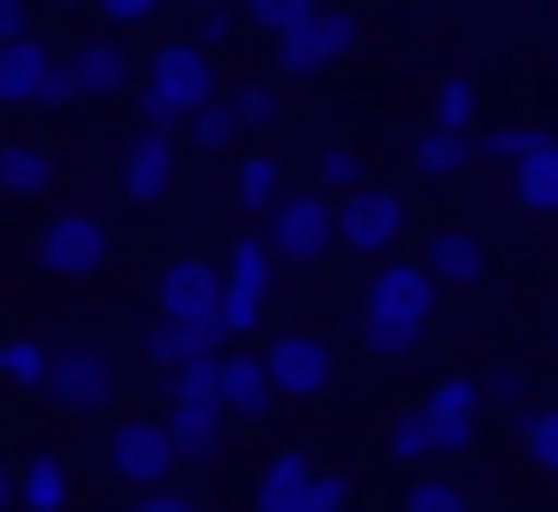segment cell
<instances>
[{"instance_id":"cell-31","label":"cell","mask_w":558,"mask_h":512,"mask_svg":"<svg viewBox=\"0 0 558 512\" xmlns=\"http://www.w3.org/2000/svg\"><path fill=\"white\" fill-rule=\"evenodd\" d=\"M299 512H352V474L314 466V481H306V504H299Z\"/></svg>"},{"instance_id":"cell-5","label":"cell","mask_w":558,"mask_h":512,"mask_svg":"<svg viewBox=\"0 0 558 512\" xmlns=\"http://www.w3.org/2000/svg\"><path fill=\"white\" fill-rule=\"evenodd\" d=\"M413 413H421V428H428V459H459V451L482 436V390H474V375L428 382Z\"/></svg>"},{"instance_id":"cell-7","label":"cell","mask_w":558,"mask_h":512,"mask_svg":"<svg viewBox=\"0 0 558 512\" xmlns=\"http://www.w3.org/2000/svg\"><path fill=\"white\" fill-rule=\"evenodd\" d=\"M39 398H54L62 413H100L116 398V367L100 344H62L47 352V375H39Z\"/></svg>"},{"instance_id":"cell-6","label":"cell","mask_w":558,"mask_h":512,"mask_svg":"<svg viewBox=\"0 0 558 512\" xmlns=\"http://www.w3.org/2000/svg\"><path fill=\"white\" fill-rule=\"evenodd\" d=\"M260 367H268V390H276V398H322V390L337 382V352H329V337H314V329L268 337Z\"/></svg>"},{"instance_id":"cell-21","label":"cell","mask_w":558,"mask_h":512,"mask_svg":"<svg viewBox=\"0 0 558 512\" xmlns=\"http://www.w3.org/2000/svg\"><path fill=\"white\" fill-rule=\"evenodd\" d=\"M70 77H77V100H100V93H123V47H116V39H93V47H77V62H70Z\"/></svg>"},{"instance_id":"cell-35","label":"cell","mask_w":558,"mask_h":512,"mask_svg":"<svg viewBox=\"0 0 558 512\" xmlns=\"http://www.w3.org/2000/svg\"><path fill=\"white\" fill-rule=\"evenodd\" d=\"M77 100V77H70V62H54L47 54V70H39V93H32V108H70Z\"/></svg>"},{"instance_id":"cell-18","label":"cell","mask_w":558,"mask_h":512,"mask_svg":"<svg viewBox=\"0 0 558 512\" xmlns=\"http://www.w3.org/2000/svg\"><path fill=\"white\" fill-rule=\"evenodd\" d=\"M306 481H314V459L306 451H276L268 474H260V489H253V512H299Z\"/></svg>"},{"instance_id":"cell-39","label":"cell","mask_w":558,"mask_h":512,"mask_svg":"<svg viewBox=\"0 0 558 512\" xmlns=\"http://www.w3.org/2000/svg\"><path fill=\"white\" fill-rule=\"evenodd\" d=\"M184 352H192V344H184V337H177V329H169V321H161V329H154V337H146V359H154V367H161V375H177V367H184Z\"/></svg>"},{"instance_id":"cell-8","label":"cell","mask_w":558,"mask_h":512,"mask_svg":"<svg viewBox=\"0 0 558 512\" xmlns=\"http://www.w3.org/2000/svg\"><path fill=\"white\" fill-rule=\"evenodd\" d=\"M337 245V215L322 192H276L268 207V253L276 260H322Z\"/></svg>"},{"instance_id":"cell-16","label":"cell","mask_w":558,"mask_h":512,"mask_svg":"<svg viewBox=\"0 0 558 512\" xmlns=\"http://www.w3.org/2000/svg\"><path fill=\"white\" fill-rule=\"evenodd\" d=\"M169 184H177V138L169 131H138L123 146V192L131 199H169Z\"/></svg>"},{"instance_id":"cell-40","label":"cell","mask_w":558,"mask_h":512,"mask_svg":"<svg viewBox=\"0 0 558 512\" xmlns=\"http://www.w3.org/2000/svg\"><path fill=\"white\" fill-rule=\"evenodd\" d=\"M131 512H199V497H192V489L154 481V489H138V504H131Z\"/></svg>"},{"instance_id":"cell-23","label":"cell","mask_w":558,"mask_h":512,"mask_svg":"<svg viewBox=\"0 0 558 512\" xmlns=\"http://www.w3.org/2000/svg\"><path fill=\"white\" fill-rule=\"evenodd\" d=\"M16 489H24V512H62V504H70V474H62L54 451H32Z\"/></svg>"},{"instance_id":"cell-9","label":"cell","mask_w":558,"mask_h":512,"mask_svg":"<svg viewBox=\"0 0 558 512\" xmlns=\"http://www.w3.org/2000/svg\"><path fill=\"white\" fill-rule=\"evenodd\" d=\"M329 215H337V245H352V253H390L398 245V230H405V199L398 192H383V184H352L344 199H329Z\"/></svg>"},{"instance_id":"cell-28","label":"cell","mask_w":558,"mask_h":512,"mask_svg":"<svg viewBox=\"0 0 558 512\" xmlns=\"http://www.w3.org/2000/svg\"><path fill=\"white\" fill-rule=\"evenodd\" d=\"M0 375H9V390H39L47 344H32V337H0Z\"/></svg>"},{"instance_id":"cell-2","label":"cell","mask_w":558,"mask_h":512,"mask_svg":"<svg viewBox=\"0 0 558 512\" xmlns=\"http://www.w3.org/2000/svg\"><path fill=\"white\" fill-rule=\"evenodd\" d=\"M215 93L222 85H215L207 47L199 39H161L154 62H146V85H138V115H146V131H184V115Z\"/></svg>"},{"instance_id":"cell-13","label":"cell","mask_w":558,"mask_h":512,"mask_svg":"<svg viewBox=\"0 0 558 512\" xmlns=\"http://www.w3.org/2000/svg\"><path fill=\"white\" fill-rule=\"evenodd\" d=\"M222 398H192V390H169V443H177V459H215L222 451Z\"/></svg>"},{"instance_id":"cell-11","label":"cell","mask_w":558,"mask_h":512,"mask_svg":"<svg viewBox=\"0 0 558 512\" xmlns=\"http://www.w3.org/2000/svg\"><path fill=\"white\" fill-rule=\"evenodd\" d=\"M39 268H47V276H70V283L100 276V268H108V230H100V215H47V230H39Z\"/></svg>"},{"instance_id":"cell-25","label":"cell","mask_w":558,"mask_h":512,"mask_svg":"<svg viewBox=\"0 0 558 512\" xmlns=\"http://www.w3.org/2000/svg\"><path fill=\"white\" fill-rule=\"evenodd\" d=\"M474 115H482V93H474L466 77H444V85H436V115H428V123H436V131H466V138H474Z\"/></svg>"},{"instance_id":"cell-44","label":"cell","mask_w":558,"mask_h":512,"mask_svg":"<svg viewBox=\"0 0 558 512\" xmlns=\"http://www.w3.org/2000/svg\"><path fill=\"white\" fill-rule=\"evenodd\" d=\"M184 9H192V16H199V9H222V0H184Z\"/></svg>"},{"instance_id":"cell-37","label":"cell","mask_w":558,"mask_h":512,"mask_svg":"<svg viewBox=\"0 0 558 512\" xmlns=\"http://www.w3.org/2000/svg\"><path fill=\"white\" fill-rule=\"evenodd\" d=\"M93 9H100L116 32H138V24H154V16H161V0H93Z\"/></svg>"},{"instance_id":"cell-33","label":"cell","mask_w":558,"mask_h":512,"mask_svg":"<svg viewBox=\"0 0 558 512\" xmlns=\"http://www.w3.org/2000/svg\"><path fill=\"white\" fill-rule=\"evenodd\" d=\"M405 512H466V489H459V481H436V474H421V481L405 489Z\"/></svg>"},{"instance_id":"cell-38","label":"cell","mask_w":558,"mask_h":512,"mask_svg":"<svg viewBox=\"0 0 558 512\" xmlns=\"http://www.w3.org/2000/svg\"><path fill=\"white\" fill-rule=\"evenodd\" d=\"M474 390H482V405H512V398H520V367L497 359L489 375H474Z\"/></svg>"},{"instance_id":"cell-22","label":"cell","mask_w":558,"mask_h":512,"mask_svg":"<svg viewBox=\"0 0 558 512\" xmlns=\"http://www.w3.org/2000/svg\"><path fill=\"white\" fill-rule=\"evenodd\" d=\"M466 161H474V138H466V131H436V123H428V131L413 138V169H421V176H459Z\"/></svg>"},{"instance_id":"cell-14","label":"cell","mask_w":558,"mask_h":512,"mask_svg":"<svg viewBox=\"0 0 558 512\" xmlns=\"http://www.w3.org/2000/svg\"><path fill=\"white\" fill-rule=\"evenodd\" d=\"M215 398H222V413H238V420H268V405H276L268 367H260L253 352H215Z\"/></svg>"},{"instance_id":"cell-17","label":"cell","mask_w":558,"mask_h":512,"mask_svg":"<svg viewBox=\"0 0 558 512\" xmlns=\"http://www.w3.org/2000/svg\"><path fill=\"white\" fill-rule=\"evenodd\" d=\"M421 268H428L436 283H482V276H489V253H482L474 230H436L428 253H421Z\"/></svg>"},{"instance_id":"cell-4","label":"cell","mask_w":558,"mask_h":512,"mask_svg":"<svg viewBox=\"0 0 558 512\" xmlns=\"http://www.w3.org/2000/svg\"><path fill=\"white\" fill-rule=\"evenodd\" d=\"M352 47H360V16L322 0V9H306L291 32H276V70H283V77H322V70H337Z\"/></svg>"},{"instance_id":"cell-10","label":"cell","mask_w":558,"mask_h":512,"mask_svg":"<svg viewBox=\"0 0 558 512\" xmlns=\"http://www.w3.org/2000/svg\"><path fill=\"white\" fill-rule=\"evenodd\" d=\"M268 283H276V253L260 237H238L230 245V268H222V337H253L260 329Z\"/></svg>"},{"instance_id":"cell-42","label":"cell","mask_w":558,"mask_h":512,"mask_svg":"<svg viewBox=\"0 0 558 512\" xmlns=\"http://www.w3.org/2000/svg\"><path fill=\"white\" fill-rule=\"evenodd\" d=\"M32 32V0H0V39H24Z\"/></svg>"},{"instance_id":"cell-36","label":"cell","mask_w":558,"mask_h":512,"mask_svg":"<svg viewBox=\"0 0 558 512\" xmlns=\"http://www.w3.org/2000/svg\"><path fill=\"white\" fill-rule=\"evenodd\" d=\"M390 459H428V428H421V413H413V405L390 420Z\"/></svg>"},{"instance_id":"cell-26","label":"cell","mask_w":558,"mask_h":512,"mask_svg":"<svg viewBox=\"0 0 558 512\" xmlns=\"http://www.w3.org/2000/svg\"><path fill=\"white\" fill-rule=\"evenodd\" d=\"M276 192H283L276 154H245V161H238V199H245L253 215H268V207H276Z\"/></svg>"},{"instance_id":"cell-19","label":"cell","mask_w":558,"mask_h":512,"mask_svg":"<svg viewBox=\"0 0 558 512\" xmlns=\"http://www.w3.org/2000/svg\"><path fill=\"white\" fill-rule=\"evenodd\" d=\"M39 70H47V47H39L32 32H24V39H0V108H32Z\"/></svg>"},{"instance_id":"cell-12","label":"cell","mask_w":558,"mask_h":512,"mask_svg":"<svg viewBox=\"0 0 558 512\" xmlns=\"http://www.w3.org/2000/svg\"><path fill=\"white\" fill-rule=\"evenodd\" d=\"M108 466H116L123 481H138V489H154V481H169L184 459H177V443H169L161 420H116V428H108Z\"/></svg>"},{"instance_id":"cell-32","label":"cell","mask_w":558,"mask_h":512,"mask_svg":"<svg viewBox=\"0 0 558 512\" xmlns=\"http://www.w3.org/2000/svg\"><path fill=\"white\" fill-rule=\"evenodd\" d=\"M222 108H230L238 131H268V123H276V93H268V85H245V93H230Z\"/></svg>"},{"instance_id":"cell-3","label":"cell","mask_w":558,"mask_h":512,"mask_svg":"<svg viewBox=\"0 0 558 512\" xmlns=\"http://www.w3.org/2000/svg\"><path fill=\"white\" fill-rule=\"evenodd\" d=\"M161 321H169L192 352H215V344H222V268H207V260H169V268H161Z\"/></svg>"},{"instance_id":"cell-34","label":"cell","mask_w":558,"mask_h":512,"mask_svg":"<svg viewBox=\"0 0 558 512\" xmlns=\"http://www.w3.org/2000/svg\"><path fill=\"white\" fill-rule=\"evenodd\" d=\"M306 9H322V0H245V24L253 32H291Z\"/></svg>"},{"instance_id":"cell-30","label":"cell","mask_w":558,"mask_h":512,"mask_svg":"<svg viewBox=\"0 0 558 512\" xmlns=\"http://www.w3.org/2000/svg\"><path fill=\"white\" fill-rule=\"evenodd\" d=\"M535 138H543V123H497V131H482V138H474V154H489V161H505V169H512Z\"/></svg>"},{"instance_id":"cell-41","label":"cell","mask_w":558,"mask_h":512,"mask_svg":"<svg viewBox=\"0 0 558 512\" xmlns=\"http://www.w3.org/2000/svg\"><path fill=\"white\" fill-rule=\"evenodd\" d=\"M222 39H238V9L222 0V9H199V47H222Z\"/></svg>"},{"instance_id":"cell-29","label":"cell","mask_w":558,"mask_h":512,"mask_svg":"<svg viewBox=\"0 0 558 512\" xmlns=\"http://www.w3.org/2000/svg\"><path fill=\"white\" fill-rule=\"evenodd\" d=\"M184 131H192V146H199V154H222V146L238 138V123H230V108H222V93H215V100H199V108L184 115Z\"/></svg>"},{"instance_id":"cell-43","label":"cell","mask_w":558,"mask_h":512,"mask_svg":"<svg viewBox=\"0 0 558 512\" xmlns=\"http://www.w3.org/2000/svg\"><path fill=\"white\" fill-rule=\"evenodd\" d=\"M9 497H16V466H0V512H9Z\"/></svg>"},{"instance_id":"cell-27","label":"cell","mask_w":558,"mask_h":512,"mask_svg":"<svg viewBox=\"0 0 558 512\" xmlns=\"http://www.w3.org/2000/svg\"><path fill=\"white\" fill-rule=\"evenodd\" d=\"M520 451H527L543 474H558V398H550V405H535V413L520 420Z\"/></svg>"},{"instance_id":"cell-45","label":"cell","mask_w":558,"mask_h":512,"mask_svg":"<svg viewBox=\"0 0 558 512\" xmlns=\"http://www.w3.org/2000/svg\"><path fill=\"white\" fill-rule=\"evenodd\" d=\"M47 9H85V0H47Z\"/></svg>"},{"instance_id":"cell-1","label":"cell","mask_w":558,"mask_h":512,"mask_svg":"<svg viewBox=\"0 0 558 512\" xmlns=\"http://www.w3.org/2000/svg\"><path fill=\"white\" fill-rule=\"evenodd\" d=\"M428 306H436V276H428L421 260L383 253V268L367 276V306H360V337H367V352H375V359H405V352L421 344Z\"/></svg>"},{"instance_id":"cell-20","label":"cell","mask_w":558,"mask_h":512,"mask_svg":"<svg viewBox=\"0 0 558 512\" xmlns=\"http://www.w3.org/2000/svg\"><path fill=\"white\" fill-rule=\"evenodd\" d=\"M54 184V154L32 146V138H9L0 146V192H16V199H39Z\"/></svg>"},{"instance_id":"cell-15","label":"cell","mask_w":558,"mask_h":512,"mask_svg":"<svg viewBox=\"0 0 558 512\" xmlns=\"http://www.w3.org/2000/svg\"><path fill=\"white\" fill-rule=\"evenodd\" d=\"M512 207L535 215V222H558V138L550 131L512 161Z\"/></svg>"},{"instance_id":"cell-24","label":"cell","mask_w":558,"mask_h":512,"mask_svg":"<svg viewBox=\"0 0 558 512\" xmlns=\"http://www.w3.org/2000/svg\"><path fill=\"white\" fill-rule=\"evenodd\" d=\"M352 184H367V161H360L352 146H322V154H314V192H322V199H344Z\"/></svg>"}]
</instances>
